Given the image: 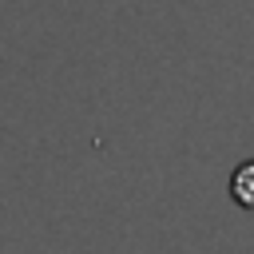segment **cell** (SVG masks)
<instances>
[{
    "label": "cell",
    "instance_id": "6da1fadb",
    "mask_svg": "<svg viewBox=\"0 0 254 254\" xmlns=\"http://www.w3.org/2000/svg\"><path fill=\"white\" fill-rule=\"evenodd\" d=\"M230 194H234L238 206L254 210V159H246V163L230 175Z\"/></svg>",
    "mask_w": 254,
    "mask_h": 254
}]
</instances>
